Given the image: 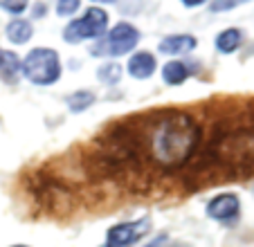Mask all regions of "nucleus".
Segmentation results:
<instances>
[{
    "label": "nucleus",
    "mask_w": 254,
    "mask_h": 247,
    "mask_svg": "<svg viewBox=\"0 0 254 247\" xmlns=\"http://www.w3.org/2000/svg\"><path fill=\"white\" fill-rule=\"evenodd\" d=\"M23 76L34 86H52L61 79V59L52 48H34L20 63Z\"/></svg>",
    "instance_id": "obj_2"
},
{
    "label": "nucleus",
    "mask_w": 254,
    "mask_h": 247,
    "mask_svg": "<svg viewBox=\"0 0 254 247\" xmlns=\"http://www.w3.org/2000/svg\"><path fill=\"white\" fill-rule=\"evenodd\" d=\"M79 7H81L79 0H63V2H57V14L59 16H70V14H74Z\"/></svg>",
    "instance_id": "obj_16"
},
{
    "label": "nucleus",
    "mask_w": 254,
    "mask_h": 247,
    "mask_svg": "<svg viewBox=\"0 0 254 247\" xmlns=\"http://www.w3.org/2000/svg\"><path fill=\"white\" fill-rule=\"evenodd\" d=\"M149 232H151V218H146V216L139 220H130V223H117L106 234V245L108 247H133L135 243L146 238Z\"/></svg>",
    "instance_id": "obj_5"
},
{
    "label": "nucleus",
    "mask_w": 254,
    "mask_h": 247,
    "mask_svg": "<svg viewBox=\"0 0 254 247\" xmlns=\"http://www.w3.org/2000/svg\"><path fill=\"white\" fill-rule=\"evenodd\" d=\"M27 7L29 5L25 2V0H0V9L7 11V14H11L14 18H20Z\"/></svg>",
    "instance_id": "obj_15"
},
{
    "label": "nucleus",
    "mask_w": 254,
    "mask_h": 247,
    "mask_svg": "<svg viewBox=\"0 0 254 247\" xmlns=\"http://www.w3.org/2000/svg\"><path fill=\"white\" fill-rule=\"evenodd\" d=\"M108 27V14L104 7H88L83 16L70 20L63 29L65 43H83V41H99Z\"/></svg>",
    "instance_id": "obj_4"
},
{
    "label": "nucleus",
    "mask_w": 254,
    "mask_h": 247,
    "mask_svg": "<svg viewBox=\"0 0 254 247\" xmlns=\"http://www.w3.org/2000/svg\"><path fill=\"white\" fill-rule=\"evenodd\" d=\"M243 41H245V32H243V29L227 27V29H223V32L216 36L214 45H216V50H218V52L232 54V52H236V50L243 45Z\"/></svg>",
    "instance_id": "obj_10"
},
{
    "label": "nucleus",
    "mask_w": 254,
    "mask_h": 247,
    "mask_svg": "<svg viewBox=\"0 0 254 247\" xmlns=\"http://www.w3.org/2000/svg\"><path fill=\"white\" fill-rule=\"evenodd\" d=\"M155 67H158L155 57L151 52H146V50H142V52H135L133 57L128 59L126 70H128V74L133 76V79L142 81V79H149V76L155 72Z\"/></svg>",
    "instance_id": "obj_8"
},
{
    "label": "nucleus",
    "mask_w": 254,
    "mask_h": 247,
    "mask_svg": "<svg viewBox=\"0 0 254 247\" xmlns=\"http://www.w3.org/2000/svg\"><path fill=\"white\" fill-rule=\"evenodd\" d=\"M65 104L72 113H83V110H88L92 104H95V92L77 90V92H72V95L65 97Z\"/></svg>",
    "instance_id": "obj_13"
},
{
    "label": "nucleus",
    "mask_w": 254,
    "mask_h": 247,
    "mask_svg": "<svg viewBox=\"0 0 254 247\" xmlns=\"http://www.w3.org/2000/svg\"><path fill=\"white\" fill-rule=\"evenodd\" d=\"M104 247H108V245H104Z\"/></svg>",
    "instance_id": "obj_22"
},
{
    "label": "nucleus",
    "mask_w": 254,
    "mask_h": 247,
    "mask_svg": "<svg viewBox=\"0 0 254 247\" xmlns=\"http://www.w3.org/2000/svg\"><path fill=\"white\" fill-rule=\"evenodd\" d=\"M139 29L133 23H122L113 25L111 32H106L92 48V57H124V54L133 52L139 43Z\"/></svg>",
    "instance_id": "obj_3"
},
{
    "label": "nucleus",
    "mask_w": 254,
    "mask_h": 247,
    "mask_svg": "<svg viewBox=\"0 0 254 247\" xmlns=\"http://www.w3.org/2000/svg\"><path fill=\"white\" fill-rule=\"evenodd\" d=\"M169 247H191V245H189V243H171Z\"/></svg>",
    "instance_id": "obj_20"
},
{
    "label": "nucleus",
    "mask_w": 254,
    "mask_h": 247,
    "mask_svg": "<svg viewBox=\"0 0 254 247\" xmlns=\"http://www.w3.org/2000/svg\"><path fill=\"white\" fill-rule=\"evenodd\" d=\"M211 11H225V9H234L236 2H211Z\"/></svg>",
    "instance_id": "obj_17"
},
{
    "label": "nucleus",
    "mask_w": 254,
    "mask_h": 247,
    "mask_svg": "<svg viewBox=\"0 0 254 247\" xmlns=\"http://www.w3.org/2000/svg\"><path fill=\"white\" fill-rule=\"evenodd\" d=\"M97 79H99L101 83H106V86H115L117 81L122 79V67L111 61L104 63V65L97 70Z\"/></svg>",
    "instance_id": "obj_14"
},
{
    "label": "nucleus",
    "mask_w": 254,
    "mask_h": 247,
    "mask_svg": "<svg viewBox=\"0 0 254 247\" xmlns=\"http://www.w3.org/2000/svg\"><path fill=\"white\" fill-rule=\"evenodd\" d=\"M198 45V41L191 34H171V36H164L160 41L158 50L167 57H178V54H189L193 52Z\"/></svg>",
    "instance_id": "obj_7"
},
{
    "label": "nucleus",
    "mask_w": 254,
    "mask_h": 247,
    "mask_svg": "<svg viewBox=\"0 0 254 247\" xmlns=\"http://www.w3.org/2000/svg\"><path fill=\"white\" fill-rule=\"evenodd\" d=\"M32 11H34V18H43L45 11H48V5H45V2H41V5H34Z\"/></svg>",
    "instance_id": "obj_18"
},
{
    "label": "nucleus",
    "mask_w": 254,
    "mask_h": 247,
    "mask_svg": "<svg viewBox=\"0 0 254 247\" xmlns=\"http://www.w3.org/2000/svg\"><path fill=\"white\" fill-rule=\"evenodd\" d=\"M5 36L9 43L14 45H25L29 38L34 36V27L27 18H11L5 27Z\"/></svg>",
    "instance_id": "obj_9"
},
{
    "label": "nucleus",
    "mask_w": 254,
    "mask_h": 247,
    "mask_svg": "<svg viewBox=\"0 0 254 247\" xmlns=\"http://www.w3.org/2000/svg\"><path fill=\"white\" fill-rule=\"evenodd\" d=\"M189 76H191V67L185 61H169V63H164V67H162V79L169 86H180Z\"/></svg>",
    "instance_id": "obj_11"
},
{
    "label": "nucleus",
    "mask_w": 254,
    "mask_h": 247,
    "mask_svg": "<svg viewBox=\"0 0 254 247\" xmlns=\"http://www.w3.org/2000/svg\"><path fill=\"white\" fill-rule=\"evenodd\" d=\"M20 74V59L9 50H0V76L7 83H14Z\"/></svg>",
    "instance_id": "obj_12"
},
{
    "label": "nucleus",
    "mask_w": 254,
    "mask_h": 247,
    "mask_svg": "<svg viewBox=\"0 0 254 247\" xmlns=\"http://www.w3.org/2000/svg\"><path fill=\"white\" fill-rule=\"evenodd\" d=\"M207 216L216 223L223 225H232L239 220L241 214V200L236 193H218L216 198H211L205 207Z\"/></svg>",
    "instance_id": "obj_6"
},
{
    "label": "nucleus",
    "mask_w": 254,
    "mask_h": 247,
    "mask_svg": "<svg viewBox=\"0 0 254 247\" xmlns=\"http://www.w3.org/2000/svg\"><path fill=\"white\" fill-rule=\"evenodd\" d=\"M164 243H167V236H160V238H155V241H151L146 247H162Z\"/></svg>",
    "instance_id": "obj_19"
},
{
    "label": "nucleus",
    "mask_w": 254,
    "mask_h": 247,
    "mask_svg": "<svg viewBox=\"0 0 254 247\" xmlns=\"http://www.w3.org/2000/svg\"><path fill=\"white\" fill-rule=\"evenodd\" d=\"M142 128L144 153L160 169H178L200 148L202 128L191 113L178 108L158 110L149 115Z\"/></svg>",
    "instance_id": "obj_1"
},
{
    "label": "nucleus",
    "mask_w": 254,
    "mask_h": 247,
    "mask_svg": "<svg viewBox=\"0 0 254 247\" xmlns=\"http://www.w3.org/2000/svg\"><path fill=\"white\" fill-rule=\"evenodd\" d=\"M11 247H29V245H11Z\"/></svg>",
    "instance_id": "obj_21"
}]
</instances>
